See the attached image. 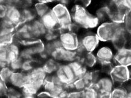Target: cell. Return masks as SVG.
<instances>
[{"instance_id":"6da1fadb","label":"cell","mask_w":131,"mask_h":98,"mask_svg":"<svg viewBox=\"0 0 131 98\" xmlns=\"http://www.w3.org/2000/svg\"><path fill=\"white\" fill-rule=\"evenodd\" d=\"M72 21L79 25L82 29H93L97 28L100 24L99 20L95 15L79 5H73L70 10Z\"/></svg>"},{"instance_id":"7a4b0ae2","label":"cell","mask_w":131,"mask_h":98,"mask_svg":"<svg viewBox=\"0 0 131 98\" xmlns=\"http://www.w3.org/2000/svg\"><path fill=\"white\" fill-rule=\"evenodd\" d=\"M111 42L115 50L131 47V35L124 29L123 24H119Z\"/></svg>"},{"instance_id":"3957f363","label":"cell","mask_w":131,"mask_h":98,"mask_svg":"<svg viewBox=\"0 0 131 98\" xmlns=\"http://www.w3.org/2000/svg\"><path fill=\"white\" fill-rule=\"evenodd\" d=\"M99 92V97H111V92L115 84L108 75H101L93 85Z\"/></svg>"},{"instance_id":"277c9868","label":"cell","mask_w":131,"mask_h":98,"mask_svg":"<svg viewBox=\"0 0 131 98\" xmlns=\"http://www.w3.org/2000/svg\"><path fill=\"white\" fill-rule=\"evenodd\" d=\"M119 24L111 21L100 23L97 28L96 32L100 41L102 42H111Z\"/></svg>"},{"instance_id":"5b68a950","label":"cell","mask_w":131,"mask_h":98,"mask_svg":"<svg viewBox=\"0 0 131 98\" xmlns=\"http://www.w3.org/2000/svg\"><path fill=\"white\" fill-rule=\"evenodd\" d=\"M62 84L69 90L70 85L76 79L73 71L68 63H61L54 73Z\"/></svg>"},{"instance_id":"8992f818","label":"cell","mask_w":131,"mask_h":98,"mask_svg":"<svg viewBox=\"0 0 131 98\" xmlns=\"http://www.w3.org/2000/svg\"><path fill=\"white\" fill-rule=\"evenodd\" d=\"M109 76L115 85H123L130 80V72L128 67L115 64L113 66Z\"/></svg>"},{"instance_id":"52a82bcc","label":"cell","mask_w":131,"mask_h":98,"mask_svg":"<svg viewBox=\"0 0 131 98\" xmlns=\"http://www.w3.org/2000/svg\"><path fill=\"white\" fill-rule=\"evenodd\" d=\"M80 44L86 52H94L99 46L100 41L96 33L87 32L79 37Z\"/></svg>"},{"instance_id":"ba28073f","label":"cell","mask_w":131,"mask_h":98,"mask_svg":"<svg viewBox=\"0 0 131 98\" xmlns=\"http://www.w3.org/2000/svg\"><path fill=\"white\" fill-rule=\"evenodd\" d=\"M59 39L62 47L66 49L76 50L80 44L78 35L70 31L61 32Z\"/></svg>"},{"instance_id":"9c48e42d","label":"cell","mask_w":131,"mask_h":98,"mask_svg":"<svg viewBox=\"0 0 131 98\" xmlns=\"http://www.w3.org/2000/svg\"><path fill=\"white\" fill-rule=\"evenodd\" d=\"M50 57L54 59L60 63H69L76 60L78 58V55L76 50L66 49L62 47L56 50Z\"/></svg>"},{"instance_id":"30bf717a","label":"cell","mask_w":131,"mask_h":98,"mask_svg":"<svg viewBox=\"0 0 131 98\" xmlns=\"http://www.w3.org/2000/svg\"><path fill=\"white\" fill-rule=\"evenodd\" d=\"M94 53L96 56L97 64L113 62L114 56V50L108 46H99L95 50Z\"/></svg>"},{"instance_id":"8fae6325","label":"cell","mask_w":131,"mask_h":98,"mask_svg":"<svg viewBox=\"0 0 131 98\" xmlns=\"http://www.w3.org/2000/svg\"><path fill=\"white\" fill-rule=\"evenodd\" d=\"M15 38L20 42L35 39L32 35L30 23H23L16 26L14 31Z\"/></svg>"},{"instance_id":"7c38bea8","label":"cell","mask_w":131,"mask_h":98,"mask_svg":"<svg viewBox=\"0 0 131 98\" xmlns=\"http://www.w3.org/2000/svg\"><path fill=\"white\" fill-rule=\"evenodd\" d=\"M113 62L115 64L129 67L131 66V47L115 50Z\"/></svg>"},{"instance_id":"4fadbf2b","label":"cell","mask_w":131,"mask_h":98,"mask_svg":"<svg viewBox=\"0 0 131 98\" xmlns=\"http://www.w3.org/2000/svg\"><path fill=\"white\" fill-rule=\"evenodd\" d=\"M29 81L28 74L24 73L22 71L13 72L10 79L8 85L12 86L19 89H22Z\"/></svg>"},{"instance_id":"5bb4252c","label":"cell","mask_w":131,"mask_h":98,"mask_svg":"<svg viewBox=\"0 0 131 98\" xmlns=\"http://www.w3.org/2000/svg\"><path fill=\"white\" fill-rule=\"evenodd\" d=\"M6 19L16 27L23 23L21 9L19 7H8Z\"/></svg>"},{"instance_id":"9a60e30c","label":"cell","mask_w":131,"mask_h":98,"mask_svg":"<svg viewBox=\"0 0 131 98\" xmlns=\"http://www.w3.org/2000/svg\"><path fill=\"white\" fill-rule=\"evenodd\" d=\"M22 48L20 41L14 38V40L7 46V62L14 60L19 57L20 50Z\"/></svg>"},{"instance_id":"2e32d148","label":"cell","mask_w":131,"mask_h":98,"mask_svg":"<svg viewBox=\"0 0 131 98\" xmlns=\"http://www.w3.org/2000/svg\"><path fill=\"white\" fill-rule=\"evenodd\" d=\"M39 19L47 30L59 29L58 20L51 10Z\"/></svg>"},{"instance_id":"e0dca14e","label":"cell","mask_w":131,"mask_h":98,"mask_svg":"<svg viewBox=\"0 0 131 98\" xmlns=\"http://www.w3.org/2000/svg\"><path fill=\"white\" fill-rule=\"evenodd\" d=\"M29 81L44 83L47 74L41 65L35 67L31 72L28 73Z\"/></svg>"},{"instance_id":"ac0fdd59","label":"cell","mask_w":131,"mask_h":98,"mask_svg":"<svg viewBox=\"0 0 131 98\" xmlns=\"http://www.w3.org/2000/svg\"><path fill=\"white\" fill-rule=\"evenodd\" d=\"M30 26L32 34L34 39H42L44 34L46 33L47 29L44 27L40 19L38 18L30 23Z\"/></svg>"},{"instance_id":"d6986e66","label":"cell","mask_w":131,"mask_h":98,"mask_svg":"<svg viewBox=\"0 0 131 98\" xmlns=\"http://www.w3.org/2000/svg\"><path fill=\"white\" fill-rule=\"evenodd\" d=\"M51 11L58 20L71 14L69 8L59 2H56V4L52 6Z\"/></svg>"},{"instance_id":"ffe728a7","label":"cell","mask_w":131,"mask_h":98,"mask_svg":"<svg viewBox=\"0 0 131 98\" xmlns=\"http://www.w3.org/2000/svg\"><path fill=\"white\" fill-rule=\"evenodd\" d=\"M68 64L73 71L76 79L82 78L88 70L84 63L79 60H75Z\"/></svg>"},{"instance_id":"44dd1931","label":"cell","mask_w":131,"mask_h":98,"mask_svg":"<svg viewBox=\"0 0 131 98\" xmlns=\"http://www.w3.org/2000/svg\"><path fill=\"white\" fill-rule=\"evenodd\" d=\"M60 63L52 57H50L44 61L41 66L47 75L54 74L59 68Z\"/></svg>"},{"instance_id":"7402d4cb","label":"cell","mask_w":131,"mask_h":98,"mask_svg":"<svg viewBox=\"0 0 131 98\" xmlns=\"http://www.w3.org/2000/svg\"><path fill=\"white\" fill-rule=\"evenodd\" d=\"M76 60L81 61L88 70L93 69L97 64V61L94 52H86L82 57Z\"/></svg>"},{"instance_id":"603a6c76","label":"cell","mask_w":131,"mask_h":98,"mask_svg":"<svg viewBox=\"0 0 131 98\" xmlns=\"http://www.w3.org/2000/svg\"><path fill=\"white\" fill-rule=\"evenodd\" d=\"M111 11V8L107 4L98 8L95 11V15L99 20L100 23L109 21V17Z\"/></svg>"},{"instance_id":"cb8c5ba5","label":"cell","mask_w":131,"mask_h":98,"mask_svg":"<svg viewBox=\"0 0 131 98\" xmlns=\"http://www.w3.org/2000/svg\"><path fill=\"white\" fill-rule=\"evenodd\" d=\"M38 65H41V63L36 57L31 59H23L21 71L28 74Z\"/></svg>"},{"instance_id":"d4e9b609","label":"cell","mask_w":131,"mask_h":98,"mask_svg":"<svg viewBox=\"0 0 131 98\" xmlns=\"http://www.w3.org/2000/svg\"><path fill=\"white\" fill-rule=\"evenodd\" d=\"M23 23H30L38 17L34 7L21 8Z\"/></svg>"},{"instance_id":"484cf974","label":"cell","mask_w":131,"mask_h":98,"mask_svg":"<svg viewBox=\"0 0 131 98\" xmlns=\"http://www.w3.org/2000/svg\"><path fill=\"white\" fill-rule=\"evenodd\" d=\"M51 7L52 6L50 4L42 2H36L34 6L38 18H41L44 15L51 10Z\"/></svg>"},{"instance_id":"4316f807","label":"cell","mask_w":131,"mask_h":98,"mask_svg":"<svg viewBox=\"0 0 131 98\" xmlns=\"http://www.w3.org/2000/svg\"><path fill=\"white\" fill-rule=\"evenodd\" d=\"M19 57L23 59H31L36 57V52H35L32 45L30 46L22 47L20 52Z\"/></svg>"},{"instance_id":"83f0119b","label":"cell","mask_w":131,"mask_h":98,"mask_svg":"<svg viewBox=\"0 0 131 98\" xmlns=\"http://www.w3.org/2000/svg\"><path fill=\"white\" fill-rule=\"evenodd\" d=\"M61 31L59 29L47 30L46 33L42 38V39L44 42H49L56 39H59L61 34Z\"/></svg>"},{"instance_id":"f1b7e54d","label":"cell","mask_w":131,"mask_h":98,"mask_svg":"<svg viewBox=\"0 0 131 98\" xmlns=\"http://www.w3.org/2000/svg\"><path fill=\"white\" fill-rule=\"evenodd\" d=\"M89 87L88 83L82 78H77L70 85L69 90H74L79 91H83L86 88Z\"/></svg>"},{"instance_id":"f546056e","label":"cell","mask_w":131,"mask_h":98,"mask_svg":"<svg viewBox=\"0 0 131 98\" xmlns=\"http://www.w3.org/2000/svg\"><path fill=\"white\" fill-rule=\"evenodd\" d=\"M128 91L123 85H115L111 92V97L124 98L127 97Z\"/></svg>"},{"instance_id":"4dcf8cb0","label":"cell","mask_w":131,"mask_h":98,"mask_svg":"<svg viewBox=\"0 0 131 98\" xmlns=\"http://www.w3.org/2000/svg\"><path fill=\"white\" fill-rule=\"evenodd\" d=\"M62 44L59 39L53 40L52 41L45 43V51L51 57L52 53L56 50L62 47Z\"/></svg>"},{"instance_id":"1f68e13d","label":"cell","mask_w":131,"mask_h":98,"mask_svg":"<svg viewBox=\"0 0 131 98\" xmlns=\"http://www.w3.org/2000/svg\"><path fill=\"white\" fill-rule=\"evenodd\" d=\"M15 38L14 32L0 33V47H7Z\"/></svg>"},{"instance_id":"d6a6232c","label":"cell","mask_w":131,"mask_h":98,"mask_svg":"<svg viewBox=\"0 0 131 98\" xmlns=\"http://www.w3.org/2000/svg\"><path fill=\"white\" fill-rule=\"evenodd\" d=\"M13 72L14 71L11 69L8 64L6 65L3 67L0 71V79L8 84Z\"/></svg>"},{"instance_id":"836d02e7","label":"cell","mask_w":131,"mask_h":98,"mask_svg":"<svg viewBox=\"0 0 131 98\" xmlns=\"http://www.w3.org/2000/svg\"><path fill=\"white\" fill-rule=\"evenodd\" d=\"M6 97L9 98H21L22 97L21 90L10 85H8L6 93Z\"/></svg>"},{"instance_id":"e575fe53","label":"cell","mask_w":131,"mask_h":98,"mask_svg":"<svg viewBox=\"0 0 131 98\" xmlns=\"http://www.w3.org/2000/svg\"><path fill=\"white\" fill-rule=\"evenodd\" d=\"M23 61V59L20 57H19L8 62V65L14 72L20 71L21 70Z\"/></svg>"},{"instance_id":"d590c367","label":"cell","mask_w":131,"mask_h":98,"mask_svg":"<svg viewBox=\"0 0 131 98\" xmlns=\"http://www.w3.org/2000/svg\"><path fill=\"white\" fill-rule=\"evenodd\" d=\"M83 92V97H99V92L94 86L86 88Z\"/></svg>"},{"instance_id":"8d00e7d4","label":"cell","mask_w":131,"mask_h":98,"mask_svg":"<svg viewBox=\"0 0 131 98\" xmlns=\"http://www.w3.org/2000/svg\"><path fill=\"white\" fill-rule=\"evenodd\" d=\"M124 29L128 33L131 35V10L127 13L123 23Z\"/></svg>"},{"instance_id":"74e56055","label":"cell","mask_w":131,"mask_h":98,"mask_svg":"<svg viewBox=\"0 0 131 98\" xmlns=\"http://www.w3.org/2000/svg\"><path fill=\"white\" fill-rule=\"evenodd\" d=\"M19 2L21 9L24 8L32 7L36 4L35 0H19Z\"/></svg>"},{"instance_id":"f35d334b","label":"cell","mask_w":131,"mask_h":98,"mask_svg":"<svg viewBox=\"0 0 131 98\" xmlns=\"http://www.w3.org/2000/svg\"><path fill=\"white\" fill-rule=\"evenodd\" d=\"M67 97L69 98H81L83 97V92L74 90L68 91Z\"/></svg>"},{"instance_id":"ab89813d","label":"cell","mask_w":131,"mask_h":98,"mask_svg":"<svg viewBox=\"0 0 131 98\" xmlns=\"http://www.w3.org/2000/svg\"><path fill=\"white\" fill-rule=\"evenodd\" d=\"M8 11V7L5 4L0 5V21L6 19Z\"/></svg>"},{"instance_id":"60d3db41","label":"cell","mask_w":131,"mask_h":98,"mask_svg":"<svg viewBox=\"0 0 131 98\" xmlns=\"http://www.w3.org/2000/svg\"><path fill=\"white\" fill-rule=\"evenodd\" d=\"M8 84L0 79V97H6Z\"/></svg>"},{"instance_id":"b9f144b4","label":"cell","mask_w":131,"mask_h":98,"mask_svg":"<svg viewBox=\"0 0 131 98\" xmlns=\"http://www.w3.org/2000/svg\"><path fill=\"white\" fill-rule=\"evenodd\" d=\"M5 4L7 6V7H14L20 8L19 0H5Z\"/></svg>"},{"instance_id":"7bdbcfd3","label":"cell","mask_w":131,"mask_h":98,"mask_svg":"<svg viewBox=\"0 0 131 98\" xmlns=\"http://www.w3.org/2000/svg\"><path fill=\"white\" fill-rule=\"evenodd\" d=\"M92 0H76L75 4L79 5L82 7L88 8L91 4Z\"/></svg>"},{"instance_id":"ee69618b","label":"cell","mask_w":131,"mask_h":98,"mask_svg":"<svg viewBox=\"0 0 131 98\" xmlns=\"http://www.w3.org/2000/svg\"><path fill=\"white\" fill-rule=\"evenodd\" d=\"M36 97L47 98V97H52V96L49 93H48L47 91L44 90L42 89V90H41L37 93Z\"/></svg>"},{"instance_id":"f6af8a7d","label":"cell","mask_w":131,"mask_h":98,"mask_svg":"<svg viewBox=\"0 0 131 98\" xmlns=\"http://www.w3.org/2000/svg\"><path fill=\"white\" fill-rule=\"evenodd\" d=\"M76 0H58L59 2L66 6L68 7H69L71 6L74 5L75 4Z\"/></svg>"},{"instance_id":"bcb514c9","label":"cell","mask_w":131,"mask_h":98,"mask_svg":"<svg viewBox=\"0 0 131 98\" xmlns=\"http://www.w3.org/2000/svg\"><path fill=\"white\" fill-rule=\"evenodd\" d=\"M121 3L128 11L131 10V0H121Z\"/></svg>"},{"instance_id":"7dc6e473","label":"cell","mask_w":131,"mask_h":98,"mask_svg":"<svg viewBox=\"0 0 131 98\" xmlns=\"http://www.w3.org/2000/svg\"><path fill=\"white\" fill-rule=\"evenodd\" d=\"M36 2H42V3H47V4H53L58 1V0H35Z\"/></svg>"},{"instance_id":"c3c4849f","label":"cell","mask_w":131,"mask_h":98,"mask_svg":"<svg viewBox=\"0 0 131 98\" xmlns=\"http://www.w3.org/2000/svg\"><path fill=\"white\" fill-rule=\"evenodd\" d=\"M6 65H7V64H4V63H2V62H0V71H1L2 68L3 67H4V66H6Z\"/></svg>"},{"instance_id":"681fc988","label":"cell","mask_w":131,"mask_h":98,"mask_svg":"<svg viewBox=\"0 0 131 98\" xmlns=\"http://www.w3.org/2000/svg\"><path fill=\"white\" fill-rule=\"evenodd\" d=\"M5 0H0V5L1 4H5Z\"/></svg>"},{"instance_id":"f907efd6","label":"cell","mask_w":131,"mask_h":98,"mask_svg":"<svg viewBox=\"0 0 131 98\" xmlns=\"http://www.w3.org/2000/svg\"><path fill=\"white\" fill-rule=\"evenodd\" d=\"M128 68H129V72H130V76H131V66H129V67H128Z\"/></svg>"},{"instance_id":"816d5d0a","label":"cell","mask_w":131,"mask_h":98,"mask_svg":"<svg viewBox=\"0 0 131 98\" xmlns=\"http://www.w3.org/2000/svg\"><path fill=\"white\" fill-rule=\"evenodd\" d=\"M130 80L131 81V76H130Z\"/></svg>"}]
</instances>
